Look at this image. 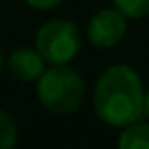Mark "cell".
Wrapping results in <instances>:
<instances>
[{
    "mask_svg": "<svg viewBox=\"0 0 149 149\" xmlns=\"http://www.w3.org/2000/svg\"><path fill=\"white\" fill-rule=\"evenodd\" d=\"M145 116H149V90L145 92Z\"/></svg>",
    "mask_w": 149,
    "mask_h": 149,
    "instance_id": "30bf717a",
    "label": "cell"
},
{
    "mask_svg": "<svg viewBox=\"0 0 149 149\" xmlns=\"http://www.w3.org/2000/svg\"><path fill=\"white\" fill-rule=\"evenodd\" d=\"M127 33V17L116 8L98 10L88 25V39L96 47H112Z\"/></svg>",
    "mask_w": 149,
    "mask_h": 149,
    "instance_id": "277c9868",
    "label": "cell"
},
{
    "mask_svg": "<svg viewBox=\"0 0 149 149\" xmlns=\"http://www.w3.org/2000/svg\"><path fill=\"white\" fill-rule=\"evenodd\" d=\"M37 51L45 63L65 65L80 51V31L72 21L53 19L45 23L37 33Z\"/></svg>",
    "mask_w": 149,
    "mask_h": 149,
    "instance_id": "3957f363",
    "label": "cell"
},
{
    "mask_svg": "<svg viewBox=\"0 0 149 149\" xmlns=\"http://www.w3.org/2000/svg\"><path fill=\"white\" fill-rule=\"evenodd\" d=\"M94 110L110 127H129L145 116V88L131 65H110L96 82Z\"/></svg>",
    "mask_w": 149,
    "mask_h": 149,
    "instance_id": "6da1fadb",
    "label": "cell"
},
{
    "mask_svg": "<svg viewBox=\"0 0 149 149\" xmlns=\"http://www.w3.org/2000/svg\"><path fill=\"white\" fill-rule=\"evenodd\" d=\"M37 96L47 110L55 114H70L82 104L84 80L76 70L68 65H53L41 74Z\"/></svg>",
    "mask_w": 149,
    "mask_h": 149,
    "instance_id": "7a4b0ae2",
    "label": "cell"
},
{
    "mask_svg": "<svg viewBox=\"0 0 149 149\" xmlns=\"http://www.w3.org/2000/svg\"><path fill=\"white\" fill-rule=\"evenodd\" d=\"M0 72H2V51H0Z\"/></svg>",
    "mask_w": 149,
    "mask_h": 149,
    "instance_id": "8fae6325",
    "label": "cell"
},
{
    "mask_svg": "<svg viewBox=\"0 0 149 149\" xmlns=\"http://www.w3.org/2000/svg\"><path fill=\"white\" fill-rule=\"evenodd\" d=\"M17 145V125L15 120L0 110V149H15Z\"/></svg>",
    "mask_w": 149,
    "mask_h": 149,
    "instance_id": "ba28073f",
    "label": "cell"
},
{
    "mask_svg": "<svg viewBox=\"0 0 149 149\" xmlns=\"http://www.w3.org/2000/svg\"><path fill=\"white\" fill-rule=\"evenodd\" d=\"M8 68L13 76L21 82H35L45 72V59L37 49L19 47L8 57Z\"/></svg>",
    "mask_w": 149,
    "mask_h": 149,
    "instance_id": "5b68a950",
    "label": "cell"
},
{
    "mask_svg": "<svg viewBox=\"0 0 149 149\" xmlns=\"http://www.w3.org/2000/svg\"><path fill=\"white\" fill-rule=\"evenodd\" d=\"M25 2H27L29 6L37 8V10H49V8H53V6H57V4H61L63 0H25Z\"/></svg>",
    "mask_w": 149,
    "mask_h": 149,
    "instance_id": "9c48e42d",
    "label": "cell"
},
{
    "mask_svg": "<svg viewBox=\"0 0 149 149\" xmlns=\"http://www.w3.org/2000/svg\"><path fill=\"white\" fill-rule=\"evenodd\" d=\"M114 8L127 19H143L149 15V0H112Z\"/></svg>",
    "mask_w": 149,
    "mask_h": 149,
    "instance_id": "52a82bcc",
    "label": "cell"
},
{
    "mask_svg": "<svg viewBox=\"0 0 149 149\" xmlns=\"http://www.w3.org/2000/svg\"><path fill=\"white\" fill-rule=\"evenodd\" d=\"M118 149H149V125L139 120L125 127L118 139Z\"/></svg>",
    "mask_w": 149,
    "mask_h": 149,
    "instance_id": "8992f818",
    "label": "cell"
}]
</instances>
